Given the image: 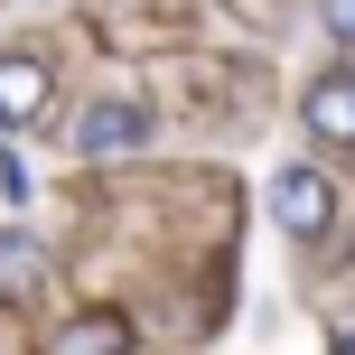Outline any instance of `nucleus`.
<instances>
[{"instance_id":"obj_1","label":"nucleus","mask_w":355,"mask_h":355,"mask_svg":"<svg viewBox=\"0 0 355 355\" xmlns=\"http://www.w3.org/2000/svg\"><path fill=\"white\" fill-rule=\"evenodd\" d=\"M271 215H281V234H327V215H337V187H327V168H309V159H290V168H271Z\"/></svg>"},{"instance_id":"obj_2","label":"nucleus","mask_w":355,"mask_h":355,"mask_svg":"<svg viewBox=\"0 0 355 355\" xmlns=\"http://www.w3.org/2000/svg\"><path fill=\"white\" fill-rule=\"evenodd\" d=\"M300 122H309V141H318V150H355V66H327L318 85H309Z\"/></svg>"},{"instance_id":"obj_3","label":"nucleus","mask_w":355,"mask_h":355,"mask_svg":"<svg viewBox=\"0 0 355 355\" xmlns=\"http://www.w3.org/2000/svg\"><path fill=\"white\" fill-rule=\"evenodd\" d=\"M141 141H150V103H94L75 122V150L85 159H112V150H141Z\"/></svg>"},{"instance_id":"obj_4","label":"nucleus","mask_w":355,"mask_h":355,"mask_svg":"<svg viewBox=\"0 0 355 355\" xmlns=\"http://www.w3.org/2000/svg\"><path fill=\"white\" fill-rule=\"evenodd\" d=\"M47 355H131V318L122 309H85V318H66L47 337Z\"/></svg>"},{"instance_id":"obj_5","label":"nucleus","mask_w":355,"mask_h":355,"mask_svg":"<svg viewBox=\"0 0 355 355\" xmlns=\"http://www.w3.org/2000/svg\"><path fill=\"white\" fill-rule=\"evenodd\" d=\"M37 112H47V66H37V56H0V122H37Z\"/></svg>"},{"instance_id":"obj_6","label":"nucleus","mask_w":355,"mask_h":355,"mask_svg":"<svg viewBox=\"0 0 355 355\" xmlns=\"http://www.w3.org/2000/svg\"><path fill=\"white\" fill-rule=\"evenodd\" d=\"M28 281H37L28 243H19V234H0V290H28Z\"/></svg>"},{"instance_id":"obj_7","label":"nucleus","mask_w":355,"mask_h":355,"mask_svg":"<svg viewBox=\"0 0 355 355\" xmlns=\"http://www.w3.org/2000/svg\"><path fill=\"white\" fill-rule=\"evenodd\" d=\"M327 37H337V47H355V0H327Z\"/></svg>"},{"instance_id":"obj_8","label":"nucleus","mask_w":355,"mask_h":355,"mask_svg":"<svg viewBox=\"0 0 355 355\" xmlns=\"http://www.w3.org/2000/svg\"><path fill=\"white\" fill-rule=\"evenodd\" d=\"M0 196H10V206H19V196H28V168H19L10 150H0Z\"/></svg>"},{"instance_id":"obj_9","label":"nucleus","mask_w":355,"mask_h":355,"mask_svg":"<svg viewBox=\"0 0 355 355\" xmlns=\"http://www.w3.org/2000/svg\"><path fill=\"white\" fill-rule=\"evenodd\" d=\"M337 355H355V337H337Z\"/></svg>"}]
</instances>
